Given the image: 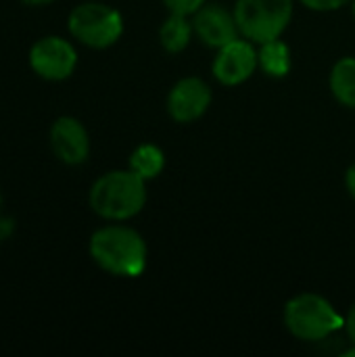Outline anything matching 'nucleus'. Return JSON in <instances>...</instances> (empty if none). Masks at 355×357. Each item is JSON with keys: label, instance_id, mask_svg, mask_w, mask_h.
<instances>
[{"label": "nucleus", "instance_id": "0eeeda50", "mask_svg": "<svg viewBox=\"0 0 355 357\" xmlns=\"http://www.w3.org/2000/svg\"><path fill=\"white\" fill-rule=\"evenodd\" d=\"M257 65L259 61L253 42L247 38H234L232 42L218 48V56L213 59V75L224 86H239L253 75Z\"/></svg>", "mask_w": 355, "mask_h": 357}, {"label": "nucleus", "instance_id": "ddd939ff", "mask_svg": "<svg viewBox=\"0 0 355 357\" xmlns=\"http://www.w3.org/2000/svg\"><path fill=\"white\" fill-rule=\"evenodd\" d=\"M331 90L341 105L355 107V56L337 61L331 71Z\"/></svg>", "mask_w": 355, "mask_h": 357}, {"label": "nucleus", "instance_id": "423d86ee", "mask_svg": "<svg viewBox=\"0 0 355 357\" xmlns=\"http://www.w3.org/2000/svg\"><path fill=\"white\" fill-rule=\"evenodd\" d=\"M29 65L40 77L48 82H61L73 73L77 65V52L65 38L46 36L33 42L29 50Z\"/></svg>", "mask_w": 355, "mask_h": 357}, {"label": "nucleus", "instance_id": "9d476101", "mask_svg": "<svg viewBox=\"0 0 355 357\" xmlns=\"http://www.w3.org/2000/svg\"><path fill=\"white\" fill-rule=\"evenodd\" d=\"M192 29L211 48H222L239 33L234 13H228L224 6L218 4H203L192 17Z\"/></svg>", "mask_w": 355, "mask_h": 357}, {"label": "nucleus", "instance_id": "a211bd4d", "mask_svg": "<svg viewBox=\"0 0 355 357\" xmlns=\"http://www.w3.org/2000/svg\"><path fill=\"white\" fill-rule=\"evenodd\" d=\"M345 186H347L349 195L355 199V163L347 169V174H345Z\"/></svg>", "mask_w": 355, "mask_h": 357}, {"label": "nucleus", "instance_id": "4468645a", "mask_svg": "<svg viewBox=\"0 0 355 357\" xmlns=\"http://www.w3.org/2000/svg\"><path fill=\"white\" fill-rule=\"evenodd\" d=\"M165 167V155L157 144H140L130 157V169L144 180L157 178Z\"/></svg>", "mask_w": 355, "mask_h": 357}, {"label": "nucleus", "instance_id": "dca6fc26", "mask_svg": "<svg viewBox=\"0 0 355 357\" xmlns=\"http://www.w3.org/2000/svg\"><path fill=\"white\" fill-rule=\"evenodd\" d=\"M308 8H312V10H337V8H341V6H345L347 2H352V0H301Z\"/></svg>", "mask_w": 355, "mask_h": 357}, {"label": "nucleus", "instance_id": "412c9836", "mask_svg": "<svg viewBox=\"0 0 355 357\" xmlns=\"http://www.w3.org/2000/svg\"><path fill=\"white\" fill-rule=\"evenodd\" d=\"M354 15H355V0H354Z\"/></svg>", "mask_w": 355, "mask_h": 357}, {"label": "nucleus", "instance_id": "2eb2a0df", "mask_svg": "<svg viewBox=\"0 0 355 357\" xmlns=\"http://www.w3.org/2000/svg\"><path fill=\"white\" fill-rule=\"evenodd\" d=\"M163 4L167 6L169 13H178V15H195L203 4L205 0H163Z\"/></svg>", "mask_w": 355, "mask_h": 357}, {"label": "nucleus", "instance_id": "aec40b11", "mask_svg": "<svg viewBox=\"0 0 355 357\" xmlns=\"http://www.w3.org/2000/svg\"><path fill=\"white\" fill-rule=\"evenodd\" d=\"M0 209H2V192H0Z\"/></svg>", "mask_w": 355, "mask_h": 357}, {"label": "nucleus", "instance_id": "1a4fd4ad", "mask_svg": "<svg viewBox=\"0 0 355 357\" xmlns=\"http://www.w3.org/2000/svg\"><path fill=\"white\" fill-rule=\"evenodd\" d=\"M50 146L67 165H80L90 155V138L75 117H59L50 128Z\"/></svg>", "mask_w": 355, "mask_h": 357}, {"label": "nucleus", "instance_id": "f8f14e48", "mask_svg": "<svg viewBox=\"0 0 355 357\" xmlns=\"http://www.w3.org/2000/svg\"><path fill=\"white\" fill-rule=\"evenodd\" d=\"M259 46H262L257 52L259 67L272 77H285L291 71V48L280 38L264 42Z\"/></svg>", "mask_w": 355, "mask_h": 357}, {"label": "nucleus", "instance_id": "39448f33", "mask_svg": "<svg viewBox=\"0 0 355 357\" xmlns=\"http://www.w3.org/2000/svg\"><path fill=\"white\" fill-rule=\"evenodd\" d=\"M69 31L71 36L90 46V48H107L115 44L123 31L121 15L100 2H84L69 13Z\"/></svg>", "mask_w": 355, "mask_h": 357}, {"label": "nucleus", "instance_id": "9b49d317", "mask_svg": "<svg viewBox=\"0 0 355 357\" xmlns=\"http://www.w3.org/2000/svg\"><path fill=\"white\" fill-rule=\"evenodd\" d=\"M192 33V21H188L186 15L172 13L159 29V40L167 52H182L188 46Z\"/></svg>", "mask_w": 355, "mask_h": 357}, {"label": "nucleus", "instance_id": "f3484780", "mask_svg": "<svg viewBox=\"0 0 355 357\" xmlns=\"http://www.w3.org/2000/svg\"><path fill=\"white\" fill-rule=\"evenodd\" d=\"M345 328H347V335H349L352 343L355 345V303H354V307L349 310V316H347V320H345Z\"/></svg>", "mask_w": 355, "mask_h": 357}, {"label": "nucleus", "instance_id": "f257e3e1", "mask_svg": "<svg viewBox=\"0 0 355 357\" xmlns=\"http://www.w3.org/2000/svg\"><path fill=\"white\" fill-rule=\"evenodd\" d=\"M146 243L128 226H105L90 236V257L113 276L138 278L146 268Z\"/></svg>", "mask_w": 355, "mask_h": 357}, {"label": "nucleus", "instance_id": "7ed1b4c3", "mask_svg": "<svg viewBox=\"0 0 355 357\" xmlns=\"http://www.w3.org/2000/svg\"><path fill=\"white\" fill-rule=\"evenodd\" d=\"M285 324L301 341H322L345 326V320L328 299L316 293H301L287 303Z\"/></svg>", "mask_w": 355, "mask_h": 357}, {"label": "nucleus", "instance_id": "6ab92c4d", "mask_svg": "<svg viewBox=\"0 0 355 357\" xmlns=\"http://www.w3.org/2000/svg\"><path fill=\"white\" fill-rule=\"evenodd\" d=\"M25 4H31V6H40V4H48V2H54V0H23Z\"/></svg>", "mask_w": 355, "mask_h": 357}, {"label": "nucleus", "instance_id": "6e6552de", "mask_svg": "<svg viewBox=\"0 0 355 357\" xmlns=\"http://www.w3.org/2000/svg\"><path fill=\"white\" fill-rule=\"evenodd\" d=\"M211 105V88L201 77H184L180 79L169 96H167V111L180 123L197 121L205 115Z\"/></svg>", "mask_w": 355, "mask_h": 357}, {"label": "nucleus", "instance_id": "f03ea898", "mask_svg": "<svg viewBox=\"0 0 355 357\" xmlns=\"http://www.w3.org/2000/svg\"><path fill=\"white\" fill-rule=\"evenodd\" d=\"M88 201L92 211L105 220H130L146 203V180L132 169L107 172L92 184Z\"/></svg>", "mask_w": 355, "mask_h": 357}, {"label": "nucleus", "instance_id": "20e7f679", "mask_svg": "<svg viewBox=\"0 0 355 357\" xmlns=\"http://www.w3.org/2000/svg\"><path fill=\"white\" fill-rule=\"evenodd\" d=\"M291 17L293 0H236L234 6L239 31L255 44L280 38Z\"/></svg>", "mask_w": 355, "mask_h": 357}]
</instances>
